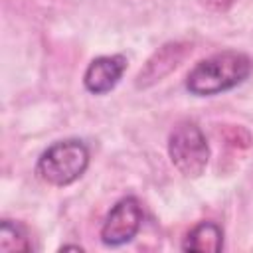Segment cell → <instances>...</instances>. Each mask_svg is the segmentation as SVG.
Instances as JSON below:
<instances>
[{"mask_svg": "<svg viewBox=\"0 0 253 253\" xmlns=\"http://www.w3.org/2000/svg\"><path fill=\"white\" fill-rule=\"evenodd\" d=\"M251 71L253 61L245 53L225 49L198 61L186 77V89L198 97L217 95L243 83Z\"/></svg>", "mask_w": 253, "mask_h": 253, "instance_id": "cell-1", "label": "cell"}, {"mask_svg": "<svg viewBox=\"0 0 253 253\" xmlns=\"http://www.w3.org/2000/svg\"><path fill=\"white\" fill-rule=\"evenodd\" d=\"M126 69L125 55H101L95 57L83 75V85L93 95H105L117 87Z\"/></svg>", "mask_w": 253, "mask_h": 253, "instance_id": "cell-5", "label": "cell"}, {"mask_svg": "<svg viewBox=\"0 0 253 253\" xmlns=\"http://www.w3.org/2000/svg\"><path fill=\"white\" fill-rule=\"evenodd\" d=\"M89 166V148L77 138L53 142L42 152L36 174L49 186H69L83 176Z\"/></svg>", "mask_w": 253, "mask_h": 253, "instance_id": "cell-2", "label": "cell"}, {"mask_svg": "<svg viewBox=\"0 0 253 253\" xmlns=\"http://www.w3.org/2000/svg\"><path fill=\"white\" fill-rule=\"evenodd\" d=\"M168 156L186 178L200 176L210 160V146L202 128L192 121L178 123L168 136Z\"/></svg>", "mask_w": 253, "mask_h": 253, "instance_id": "cell-3", "label": "cell"}, {"mask_svg": "<svg viewBox=\"0 0 253 253\" xmlns=\"http://www.w3.org/2000/svg\"><path fill=\"white\" fill-rule=\"evenodd\" d=\"M0 251L2 253L32 251V243L28 239V233L20 223H16L12 219H2V223H0Z\"/></svg>", "mask_w": 253, "mask_h": 253, "instance_id": "cell-7", "label": "cell"}, {"mask_svg": "<svg viewBox=\"0 0 253 253\" xmlns=\"http://www.w3.org/2000/svg\"><path fill=\"white\" fill-rule=\"evenodd\" d=\"M140 225H142V206L136 198L126 196L119 200L109 211L101 227V241L107 247H121L138 233Z\"/></svg>", "mask_w": 253, "mask_h": 253, "instance_id": "cell-4", "label": "cell"}, {"mask_svg": "<svg viewBox=\"0 0 253 253\" xmlns=\"http://www.w3.org/2000/svg\"><path fill=\"white\" fill-rule=\"evenodd\" d=\"M223 247V231L213 221H200L184 237V251H211L217 253Z\"/></svg>", "mask_w": 253, "mask_h": 253, "instance_id": "cell-6", "label": "cell"}]
</instances>
